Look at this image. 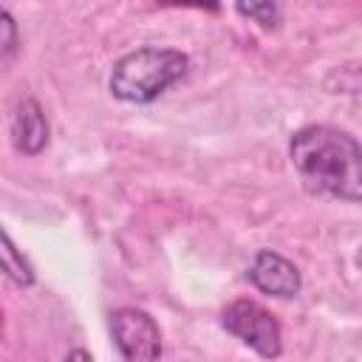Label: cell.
<instances>
[{"mask_svg":"<svg viewBox=\"0 0 362 362\" xmlns=\"http://www.w3.org/2000/svg\"><path fill=\"white\" fill-rule=\"evenodd\" d=\"M288 158L311 192L362 201V144L351 133L334 124L300 127L288 141Z\"/></svg>","mask_w":362,"mask_h":362,"instance_id":"cell-1","label":"cell"},{"mask_svg":"<svg viewBox=\"0 0 362 362\" xmlns=\"http://www.w3.org/2000/svg\"><path fill=\"white\" fill-rule=\"evenodd\" d=\"M189 68V57L175 48H136L110 71V93L127 105H150Z\"/></svg>","mask_w":362,"mask_h":362,"instance_id":"cell-2","label":"cell"},{"mask_svg":"<svg viewBox=\"0 0 362 362\" xmlns=\"http://www.w3.org/2000/svg\"><path fill=\"white\" fill-rule=\"evenodd\" d=\"M221 325L263 359H277L283 354V331L277 317L249 297L232 300L221 311Z\"/></svg>","mask_w":362,"mask_h":362,"instance_id":"cell-3","label":"cell"},{"mask_svg":"<svg viewBox=\"0 0 362 362\" xmlns=\"http://www.w3.org/2000/svg\"><path fill=\"white\" fill-rule=\"evenodd\" d=\"M110 331L124 362H158L161 356V331L156 320L133 305L116 308L110 314Z\"/></svg>","mask_w":362,"mask_h":362,"instance_id":"cell-4","label":"cell"},{"mask_svg":"<svg viewBox=\"0 0 362 362\" xmlns=\"http://www.w3.org/2000/svg\"><path fill=\"white\" fill-rule=\"evenodd\" d=\"M249 280L257 291L263 294H272V297H280V300H288L300 291L303 280H300V269L286 260L283 255L272 252V249H260L252 263H249Z\"/></svg>","mask_w":362,"mask_h":362,"instance_id":"cell-5","label":"cell"},{"mask_svg":"<svg viewBox=\"0 0 362 362\" xmlns=\"http://www.w3.org/2000/svg\"><path fill=\"white\" fill-rule=\"evenodd\" d=\"M11 141L20 153L37 156L48 144V122L37 99H23L11 116Z\"/></svg>","mask_w":362,"mask_h":362,"instance_id":"cell-6","label":"cell"},{"mask_svg":"<svg viewBox=\"0 0 362 362\" xmlns=\"http://www.w3.org/2000/svg\"><path fill=\"white\" fill-rule=\"evenodd\" d=\"M3 272L8 280H14L17 286L28 288L34 286V266L28 263V257L14 246V240L8 238V232H3Z\"/></svg>","mask_w":362,"mask_h":362,"instance_id":"cell-7","label":"cell"},{"mask_svg":"<svg viewBox=\"0 0 362 362\" xmlns=\"http://www.w3.org/2000/svg\"><path fill=\"white\" fill-rule=\"evenodd\" d=\"M325 88L331 93H362V59L337 65L325 76Z\"/></svg>","mask_w":362,"mask_h":362,"instance_id":"cell-8","label":"cell"},{"mask_svg":"<svg viewBox=\"0 0 362 362\" xmlns=\"http://www.w3.org/2000/svg\"><path fill=\"white\" fill-rule=\"evenodd\" d=\"M238 14L260 23L263 28H272L280 20V6L277 3H249V6L246 3H238Z\"/></svg>","mask_w":362,"mask_h":362,"instance_id":"cell-9","label":"cell"},{"mask_svg":"<svg viewBox=\"0 0 362 362\" xmlns=\"http://www.w3.org/2000/svg\"><path fill=\"white\" fill-rule=\"evenodd\" d=\"M0 25H3V57L8 59L14 54V48H17V25H14V20H11V14L6 8L0 11Z\"/></svg>","mask_w":362,"mask_h":362,"instance_id":"cell-10","label":"cell"},{"mask_svg":"<svg viewBox=\"0 0 362 362\" xmlns=\"http://www.w3.org/2000/svg\"><path fill=\"white\" fill-rule=\"evenodd\" d=\"M65 362H93V359H90V354H88L85 348H74V351L65 356Z\"/></svg>","mask_w":362,"mask_h":362,"instance_id":"cell-11","label":"cell"},{"mask_svg":"<svg viewBox=\"0 0 362 362\" xmlns=\"http://www.w3.org/2000/svg\"><path fill=\"white\" fill-rule=\"evenodd\" d=\"M356 266L362 269V249H359V255H356Z\"/></svg>","mask_w":362,"mask_h":362,"instance_id":"cell-12","label":"cell"}]
</instances>
